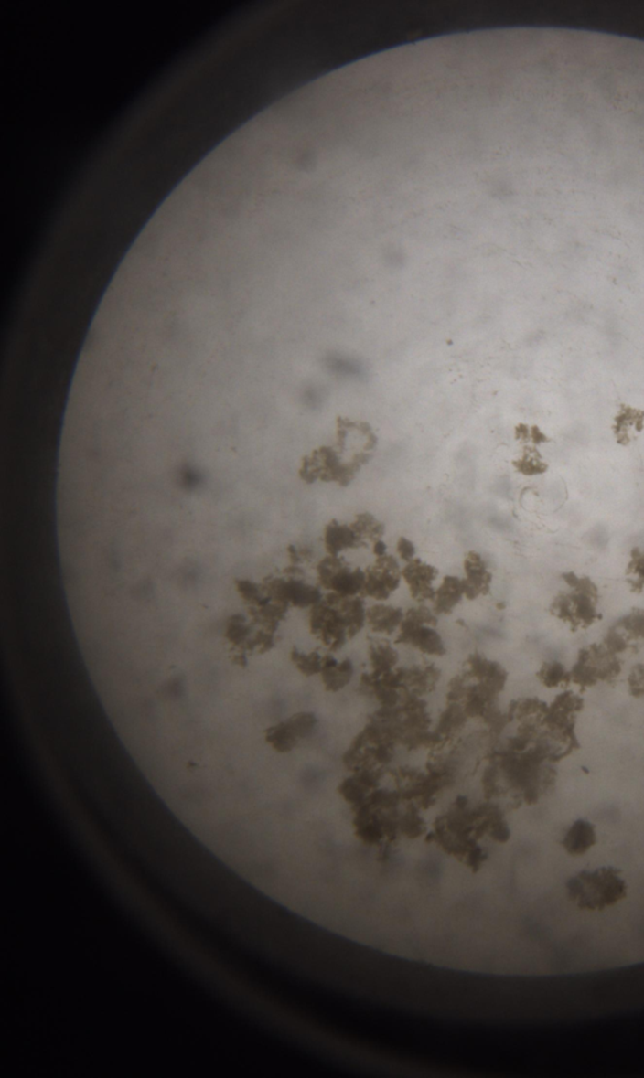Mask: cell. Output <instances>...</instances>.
I'll use <instances>...</instances> for the list:
<instances>
[{
  "instance_id": "484cf974",
  "label": "cell",
  "mask_w": 644,
  "mask_h": 1078,
  "mask_svg": "<svg viewBox=\"0 0 644 1078\" xmlns=\"http://www.w3.org/2000/svg\"><path fill=\"white\" fill-rule=\"evenodd\" d=\"M626 575L632 592H642L644 589V550H640L639 548L633 549Z\"/></svg>"
},
{
  "instance_id": "7c38bea8",
  "label": "cell",
  "mask_w": 644,
  "mask_h": 1078,
  "mask_svg": "<svg viewBox=\"0 0 644 1078\" xmlns=\"http://www.w3.org/2000/svg\"><path fill=\"white\" fill-rule=\"evenodd\" d=\"M398 672L405 698H424L435 691L442 678L441 668L427 662L398 667Z\"/></svg>"
},
{
  "instance_id": "6da1fadb",
  "label": "cell",
  "mask_w": 644,
  "mask_h": 1078,
  "mask_svg": "<svg viewBox=\"0 0 644 1078\" xmlns=\"http://www.w3.org/2000/svg\"><path fill=\"white\" fill-rule=\"evenodd\" d=\"M378 447V437L367 422L337 418V442L315 448L302 458L298 476L315 482L350 486L361 468L367 466Z\"/></svg>"
},
{
  "instance_id": "f546056e",
  "label": "cell",
  "mask_w": 644,
  "mask_h": 1078,
  "mask_svg": "<svg viewBox=\"0 0 644 1078\" xmlns=\"http://www.w3.org/2000/svg\"><path fill=\"white\" fill-rule=\"evenodd\" d=\"M387 550L388 547L384 540H379L375 544H372V554L375 555V558L384 557V555L388 554Z\"/></svg>"
},
{
  "instance_id": "7402d4cb",
  "label": "cell",
  "mask_w": 644,
  "mask_h": 1078,
  "mask_svg": "<svg viewBox=\"0 0 644 1078\" xmlns=\"http://www.w3.org/2000/svg\"><path fill=\"white\" fill-rule=\"evenodd\" d=\"M350 525L365 548L382 540L385 534V525L370 512H360Z\"/></svg>"
},
{
  "instance_id": "cb8c5ba5",
  "label": "cell",
  "mask_w": 644,
  "mask_h": 1078,
  "mask_svg": "<svg viewBox=\"0 0 644 1078\" xmlns=\"http://www.w3.org/2000/svg\"><path fill=\"white\" fill-rule=\"evenodd\" d=\"M536 678H538L540 684L545 686L546 688H556L572 682L570 671L558 661L543 662Z\"/></svg>"
},
{
  "instance_id": "4dcf8cb0",
  "label": "cell",
  "mask_w": 644,
  "mask_h": 1078,
  "mask_svg": "<svg viewBox=\"0 0 644 1078\" xmlns=\"http://www.w3.org/2000/svg\"><path fill=\"white\" fill-rule=\"evenodd\" d=\"M161 624H163V625H166V623H160V625H161ZM149 627H157V625H149Z\"/></svg>"
},
{
  "instance_id": "52a82bcc",
  "label": "cell",
  "mask_w": 644,
  "mask_h": 1078,
  "mask_svg": "<svg viewBox=\"0 0 644 1078\" xmlns=\"http://www.w3.org/2000/svg\"><path fill=\"white\" fill-rule=\"evenodd\" d=\"M317 575L318 584L327 592H334L341 597H362L365 571L361 568L354 567L340 555H327L321 559L317 567Z\"/></svg>"
},
{
  "instance_id": "2e32d148",
  "label": "cell",
  "mask_w": 644,
  "mask_h": 1078,
  "mask_svg": "<svg viewBox=\"0 0 644 1078\" xmlns=\"http://www.w3.org/2000/svg\"><path fill=\"white\" fill-rule=\"evenodd\" d=\"M466 599V588L463 578L456 575H445L435 589L433 599V611L438 615H451L453 612Z\"/></svg>"
},
{
  "instance_id": "ac0fdd59",
  "label": "cell",
  "mask_w": 644,
  "mask_h": 1078,
  "mask_svg": "<svg viewBox=\"0 0 644 1078\" xmlns=\"http://www.w3.org/2000/svg\"><path fill=\"white\" fill-rule=\"evenodd\" d=\"M596 840H598V837H596V826L589 820L578 819L573 823L568 832L564 836L562 846L566 855L582 857L596 845Z\"/></svg>"
},
{
  "instance_id": "e0dca14e",
  "label": "cell",
  "mask_w": 644,
  "mask_h": 1078,
  "mask_svg": "<svg viewBox=\"0 0 644 1078\" xmlns=\"http://www.w3.org/2000/svg\"><path fill=\"white\" fill-rule=\"evenodd\" d=\"M324 545L327 555L338 557L341 552L365 548L350 524H341L340 521H328L324 530Z\"/></svg>"
},
{
  "instance_id": "5b68a950",
  "label": "cell",
  "mask_w": 644,
  "mask_h": 1078,
  "mask_svg": "<svg viewBox=\"0 0 644 1078\" xmlns=\"http://www.w3.org/2000/svg\"><path fill=\"white\" fill-rule=\"evenodd\" d=\"M438 615L425 604L408 609L397 633L395 645L407 646L431 657L447 655L445 639L438 632Z\"/></svg>"
},
{
  "instance_id": "f1b7e54d",
  "label": "cell",
  "mask_w": 644,
  "mask_h": 1078,
  "mask_svg": "<svg viewBox=\"0 0 644 1078\" xmlns=\"http://www.w3.org/2000/svg\"><path fill=\"white\" fill-rule=\"evenodd\" d=\"M397 552L402 561L409 562L415 559L417 548H415L414 542L409 540L408 538L402 537L397 541Z\"/></svg>"
},
{
  "instance_id": "ba28073f",
  "label": "cell",
  "mask_w": 644,
  "mask_h": 1078,
  "mask_svg": "<svg viewBox=\"0 0 644 1078\" xmlns=\"http://www.w3.org/2000/svg\"><path fill=\"white\" fill-rule=\"evenodd\" d=\"M402 569L398 559L391 554L375 558V561L364 571L362 597L374 599L378 603L387 602L401 587Z\"/></svg>"
},
{
  "instance_id": "30bf717a",
  "label": "cell",
  "mask_w": 644,
  "mask_h": 1078,
  "mask_svg": "<svg viewBox=\"0 0 644 1078\" xmlns=\"http://www.w3.org/2000/svg\"><path fill=\"white\" fill-rule=\"evenodd\" d=\"M640 642H644V609L636 608L613 624L603 643L619 655L639 648Z\"/></svg>"
},
{
  "instance_id": "4316f807",
  "label": "cell",
  "mask_w": 644,
  "mask_h": 1078,
  "mask_svg": "<svg viewBox=\"0 0 644 1078\" xmlns=\"http://www.w3.org/2000/svg\"><path fill=\"white\" fill-rule=\"evenodd\" d=\"M513 466L518 468V471L521 472V474L526 475V476L543 474V472L548 470L545 462H542L538 452L533 450L526 451L521 460L513 462Z\"/></svg>"
},
{
  "instance_id": "5bb4252c",
  "label": "cell",
  "mask_w": 644,
  "mask_h": 1078,
  "mask_svg": "<svg viewBox=\"0 0 644 1078\" xmlns=\"http://www.w3.org/2000/svg\"><path fill=\"white\" fill-rule=\"evenodd\" d=\"M355 668L350 658L338 659L334 655L324 656L321 682L328 694H338L348 688L354 678Z\"/></svg>"
},
{
  "instance_id": "44dd1931",
  "label": "cell",
  "mask_w": 644,
  "mask_h": 1078,
  "mask_svg": "<svg viewBox=\"0 0 644 1078\" xmlns=\"http://www.w3.org/2000/svg\"><path fill=\"white\" fill-rule=\"evenodd\" d=\"M468 716L465 709L458 702H448L447 708L442 712L435 734L438 740L453 738L461 732L468 722Z\"/></svg>"
},
{
  "instance_id": "277c9868",
  "label": "cell",
  "mask_w": 644,
  "mask_h": 1078,
  "mask_svg": "<svg viewBox=\"0 0 644 1078\" xmlns=\"http://www.w3.org/2000/svg\"><path fill=\"white\" fill-rule=\"evenodd\" d=\"M569 585V592H560L550 605V613L560 621L568 623L573 632L592 627L600 614L596 611L598 589L589 578L576 577L574 572L563 575Z\"/></svg>"
},
{
  "instance_id": "d4e9b609",
  "label": "cell",
  "mask_w": 644,
  "mask_h": 1078,
  "mask_svg": "<svg viewBox=\"0 0 644 1078\" xmlns=\"http://www.w3.org/2000/svg\"><path fill=\"white\" fill-rule=\"evenodd\" d=\"M281 721L287 722V724L290 725L291 728L295 730V731H296V734L298 738H300L301 742H304V740H306L308 736L314 734L315 730L317 729L318 725V718L317 714H314V712L311 711L295 712V714L287 716L286 719L281 720Z\"/></svg>"
},
{
  "instance_id": "9a60e30c",
  "label": "cell",
  "mask_w": 644,
  "mask_h": 1078,
  "mask_svg": "<svg viewBox=\"0 0 644 1078\" xmlns=\"http://www.w3.org/2000/svg\"><path fill=\"white\" fill-rule=\"evenodd\" d=\"M404 614L405 612L401 607L387 604L385 602L377 603L368 608L367 627L375 635L389 637L399 632L404 621Z\"/></svg>"
},
{
  "instance_id": "d6986e66",
  "label": "cell",
  "mask_w": 644,
  "mask_h": 1078,
  "mask_svg": "<svg viewBox=\"0 0 644 1078\" xmlns=\"http://www.w3.org/2000/svg\"><path fill=\"white\" fill-rule=\"evenodd\" d=\"M368 658L372 674L384 675L398 668L399 652L392 642L381 635L369 639Z\"/></svg>"
},
{
  "instance_id": "9c48e42d",
  "label": "cell",
  "mask_w": 644,
  "mask_h": 1078,
  "mask_svg": "<svg viewBox=\"0 0 644 1078\" xmlns=\"http://www.w3.org/2000/svg\"><path fill=\"white\" fill-rule=\"evenodd\" d=\"M462 674L493 695H501L509 681L508 669L485 655L471 654L463 665Z\"/></svg>"
},
{
  "instance_id": "8fae6325",
  "label": "cell",
  "mask_w": 644,
  "mask_h": 1078,
  "mask_svg": "<svg viewBox=\"0 0 644 1078\" xmlns=\"http://www.w3.org/2000/svg\"><path fill=\"white\" fill-rule=\"evenodd\" d=\"M402 581L407 584L409 594L419 604L433 602L435 594V582L439 577V571L422 559H413L405 562L402 569Z\"/></svg>"
},
{
  "instance_id": "3957f363",
  "label": "cell",
  "mask_w": 644,
  "mask_h": 1078,
  "mask_svg": "<svg viewBox=\"0 0 644 1078\" xmlns=\"http://www.w3.org/2000/svg\"><path fill=\"white\" fill-rule=\"evenodd\" d=\"M566 899L579 912L604 913L628 896V885L616 867L580 871L565 883Z\"/></svg>"
},
{
  "instance_id": "83f0119b",
  "label": "cell",
  "mask_w": 644,
  "mask_h": 1078,
  "mask_svg": "<svg viewBox=\"0 0 644 1078\" xmlns=\"http://www.w3.org/2000/svg\"><path fill=\"white\" fill-rule=\"evenodd\" d=\"M629 694L632 698L639 699L644 696V666L636 665L630 671L628 678Z\"/></svg>"
},
{
  "instance_id": "7a4b0ae2",
  "label": "cell",
  "mask_w": 644,
  "mask_h": 1078,
  "mask_svg": "<svg viewBox=\"0 0 644 1078\" xmlns=\"http://www.w3.org/2000/svg\"><path fill=\"white\" fill-rule=\"evenodd\" d=\"M364 598L341 597L327 592L321 602L310 609L308 629L330 652H338L367 627Z\"/></svg>"
},
{
  "instance_id": "4fadbf2b",
  "label": "cell",
  "mask_w": 644,
  "mask_h": 1078,
  "mask_svg": "<svg viewBox=\"0 0 644 1078\" xmlns=\"http://www.w3.org/2000/svg\"><path fill=\"white\" fill-rule=\"evenodd\" d=\"M463 571H465L463 582H465L467 601H476V599L486 597L491 592L493 574L489 571L488 561L479 552L475 550L466 552L465 558H463Z\"/></svg>"
},
{
  "instance_id": "ffe728a7",
  "label": "cell",
  "mask_w": 644,
  "mask_h": 1078,
  "mask_svg": "<svg viewBox=\"0 0 644 1078\" xmlns=\"http://www.w3.org/2000/svg\"><path fill=\"white\" fill-rule=\"evenodd\" d=\"M643 430L644 411L623 404L618 414L614 417L613 433L617 443L628 446L633 441V432L640 433Z\"/></svg>"
},
{
  "instance_id": "603a6c76",
  "label": "cell",
  "mask_w": 644,
  "mask_h": 1078,
  "mask_svg": "<svg viewBox=\"0 0 644 1078\" xmlns=\"http://www.w3.org/2000/svg\"><path fill=\"white\" fill-rule=\"evenodd\" d=\"M290 661L297 669L298 674L310 678L320 676L324 656L318 654L317 651L305 652L300 648L294 647L290 652Z\"/></svg>"
},
{
  "instance_id": "8992f818",
  "label": "cell",
  "mask_w": 644,
  "mask_h": 1078,
  "mask_svg": "<svg viewBox=\"0 0 644 1078\" xmlns=\"http://www.w3.org/2000/svg\"><path fill=\"white\" fill-rule=\"evenodd\" d=\"M622 671V664L618 655L612 649L602 645H590L580 649L578 659L573 666V684L579 688H588L598 685L599 682H610L618 678Z\"/></svg>"
}]
</instances>
